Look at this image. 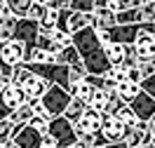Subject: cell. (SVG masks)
<instances>
[{"instance_id":"obj_24","label":"cell","mask_w":155,"mask_h":148,"mask_svg":"<svg viewBox=\"0 0 155 148\" xmlns=\"http://www.w3.org/2000/svg\"><path fill=\"white\" fill-rule=\"evenodd\" d=\"M94 85L92 82H87V80H80L78 82V87L73 89V97H78V99H82L85 104H89V99H92V94H94Z\"/></svg>"},{"instance_id":"obj_15","label":"cell","mask_w":155,"mask_h":148,"mask_svg":"<svg viewBox=\"0 0 155 148\" xmlns=\"http://www.w3.org/2000/svg\"><path fill=\"white\" fill-rule=\"evenodd\" d=\"M33 115H35L33 104H31V101H26V104H21L19 108H14V110L10 113V120L14 122V125H28Z\"/></svg>"},{"instance_id":"obj_25","label":"cell","mask_w":155,"mask_h":148,"mask_svg":"<svg viewBox=\"0 0 155 148\" xmlns=\"http://www.w3.org/2000/svg\"><path fill=\"white\" fill-rule=\"evenodd\" d=\"M125 106V101L117 97V92L113 89V92H108V104H106V108H104V113L106 115H117V110Z\"/></svg>"},{"instance_id":"obj_2","label":"cell","mask_w":155,"mask_h":148,"mask_svg":"<svg viewBox=\"0 0 155 148\" xmlns=\"http://www.w3.org/2000/svg\"><path fill=\"white\" fill-rule=\"evenodd\" d=\"M31 71H35L40 78H45L49 85H59V87L68 89L71 82H68V66L61 64V61H49V64H28Z\"/></svg>"},{"instance_id":"obj_36","label":"cell","mask_w":155,"mask_h":148,"mask_svg":"<svg viewBox=\"0 0 155 148\" xmlns=\"http://www.w3.org/2000/svg\"><path fill=\"white\" fill-rule=\"evenodd\" d=\"M148 132H150V134L155 136V115H153L150 120H148Z\"/></svg>"},{"instance_id":"obj_20","label":"cell","mask_w":155,"mask_h":148,"mask_svg":"<svg viewBox=\"0 0 155 148\" xmlns=\"http://www.w3.org/2000/svg\"><path fill=\"white\" fill-rule=\"evenodd\" d=\"M85 110H87V104H85L82 99H78V97H71V104L66 106L64 115H66V118L71 120V122H75V120L80 118V115H82Z\"/></svg>"},{"instance_id":"obj_21","label":"cell","mask_w":155,"mask_h":148,"mask_svg":"<svg viewBox=\"0 0 155 148\" xmlns=\"http://www.w3.org/2000/svg\"><path fill=\"white\" fill-rule=\"evenodd\" d=\"M35 0H5V5H7V10L14 14V17H28V10L31 5H33Z\"/></svg>"},{"instance_id":"obj_9","label":"cell","mask_w":155,"mask_h":148,"mask_svg":"<svg viewBox=\"0 0 155 148\" xmlns=\"http://www.w3.org/2000/svg\"><path fill=\"white\" fill-rule=\"evenodd\" d=\"M127 106L136 113V118H139V120H146V122L155 115V97H153V94H148V92H143V89H141Z\"/></svg>"},{"instance_id":"obj_35","label":"cell","mask_w":155,"mask_h":148,"mask_svg":"<svg viewBox=\"0 0 155 148\" xmlns=\"http://www.w3.org/2000/svg\"><path fill=\"white\" fill-rule=\"evenodd\" d=\"M104 148H129L125 143V141H115V143H108V146H104Z\"/></svg>"},{"instance_id":"obj_30","label":"cell","mask_w":155,"mask_h":148,"mask_svg":"<svg viewBox=\"0 0 155 148\" xmlns=\"http://www.w3.org/2000/svg\"><path fill=\"white\" fill-rule=\"evenodd\" d=\"M106 78L113 82H122V80H127V68L125 66H110L106 71Z\"/></svg>"},{"instance_id":"obj_12","label":"cell","mask_w":155,"mask_h":148,"mask_svg":"<svg viewBox=\"0 0 155 148\" xmlns=\"http://www.w3.org/2000/svg\"><path fill=\"white\" fill-rule=\"evenodd\" d=\"M28 68H31V66H28ZM47 87H49V82H47L45 78H40L35 71H33V73H31V78L26 80L24 85H21V89L26 92L28 101H35V99H40L45 92H47Z\"/></svg>"},{"instance_id":"obj_1","label":"cell","mask_w":155,"mask_h":148,"mask_svg":"<svg viewBox=\"0 0 155 148\" xmlns=\"http://www.w3.org/2000/svg\"><path fill=\"white\" fill-rule=\"evenodd\" d=\"M24 54H26V45L17 38L2 40L0 42V73L5 78H12L14 66L24 64Z\"/></svg>"},{"instance_id":"obj_8","label":"cell","mask_w":155,"mask_h":148,"mask_svg":"<svg viewBox=\"0 0 155 148\" xmlns=\"http://www.w3.org/2000/svg\"><path fill=\"white\" fill-rule=\"evenodd\" d=\"M42 132L35 129L33 125H14V134H12V141L19 143L21 148H40V141H42Z\"/></svg>"},{"instance_id":"obj_11","label":"cell","mask_w":155,"mask_h":148,"mask_svg":"<svg viewBox=\"0 0 155 148\" xmlns=\"http://www.w3.org/2000/svg\"><path fill=\"white\" fill-rule=\"evenodd\" d=\"M38 33H40V21H33V19H28V17H21V19L17 21L14 38L21 40L26 47L35 45V40H38Z\"/></svg>"},{"instance_id":"obj_13","label":"cell","mask_w":155,"mask_h":148,"mask_svg":"<svg viewBox=\"0 0 155 148\" xmlns=\"http://www.w3.org/2000/svg\"><path fill=\"white\" fill-rule=\"evenodd\" d=\"M115 24H117V14L108 5L97 7V10L92 12V26L94 28H113Z\"/></svg>"},{"instance_id":"obj_22","label":"cell","mask_w":155,"mask_h":148,"mask_svg":"<svg viewBox=\"0 0 155 148\" xmlns=\"http://www.w3.org/2000/svg\"><path fill=\"white\" fill-rule=\"evenodd\" d=\"M106 104H108V92H106V89H101V87H97L87 106H89V108H94V110H99V113H104Z\"/></svg>"},{"instance_id":"obj_38","label":"cell","mask_w":155,"mask_h":148,"mask_svg":"<svg viewBox=\"0 0 155 148\" xmlns=\"http://www.w3.org/2000/svg\"><path fill=\"white\" fill-rule=\"evenodd\" d=\"M38 2H42V5H52V0H38Z\"/></svg>"},{"instance_id":"obj_18","label":"cell","mask_w":155,"mask_h":148,"mask_svg":"<svg viewBox=\"0 0 155 148\" xmlns=\"http://www.w3.org/2000/svg\"><path fill=\"white\" fill-rule=\"evenodd\" d=\"M104 52H106L110 66H122V61H125V45H120V42H108V45H104Z\"/></svg>"},{"instance_id":"obj_14","label":"cell","mask_w":155,"mask_h":148,"mask_svg":"<svg viewBox=\"0 0 155 148\" xmlns=\"http://www.w3.org/2000/svg\"><path fill=\"white\" fill-rule=\"evenodd\" d=\"M115 92H117V97L122 99L125 104H129V101L141 92V85H139V82H132V80H122V82L115 85Z\"/></svg>"},{"instance_id":"obj_17","label":"cell","mask_w":155,"mask_h":148,"mask_svg":"<svg viewBox=\"0 0 155 148\" xmlns=\"http://www.w3.org/2000/svg\"><path fill=\"white\" fill-rule=\"evenodd\" d=\"M59 14H61V10H59V7L47 5V7H45V14H42V19H40V28H42V31L59 28Z\"/></svg>"},{"instance_id":"obj_33","label":"cell","mask_w":155,"mask_h":148,"mask_svg":"<svg viewBox=\"0 0 155 148\" xmlns=\"http://www.w3.org/2000/svg\"><path fill=\"white\" fill-rule=\"evenodd\" d=\"M127 80H132V82H139L141 85V80H143V73L139 66H132V68H127Z\"/></svg>"},{"instance_id":"obj_39","label":"cell","mask_w":155,"mask_h":148,"mask_svg":"<svg viewBox=\"0 0 155 148\" xmlns=\"http://www.w3.org/2000/svg\"><path fill=\"white\" fill-rule=\"evenodd\" d=\"M66 148H80V146H78V141H75V143H71V146H66Z\"/></svg>"},{"instance_id":"obj_31","label":"cell","mask_w":155,"mask_h":148,"mask_svg":"<svg viewBox=\"0 0 155 148\" xmlns=\"http://www.w3.org/2000/svg\"><path fill=\"white\" fill-rule=\"evenodd\" d=\"M45 7H47V5H42V2H38V0H35V2L31 5V10H28V19L40 21V19H42V14H45Z\"/></svg>"},{"instance_id":"obj_41","label":"cell","mask_w":155,"mask_h":148,"mask_svg":"<svg viewBox=\"0 0 155 148\" xmlns=\"http://www.w3.org/2000/svg\"><path fill=\"white\" fill-rule=\"evenodd\" d=\"M0 75H2V73H0Z\"/></svg>"},{"instance_id":"obj_6","label":"cell","mask_w":155,"mask_h":148,"mask_svg":"<svg viewBox=\"0 0 155 148\" xmlns=\"http://www.w3.org/2000/svg\"><path fill=\"white\" fill-rule=\"evenodd\" d=\"M101 120H104V113H99V110H94V108H89V106H87V110L73 122V129H75L78 136L97 134L99 129H101Z\"/></svg>"},{"instance_id":"obj_3","label":"cell","mask_w":155,"mask_h":148,"mask_svg":"<svg viewBox=\"0 0 155 148\" xmlns=\"http://www.w3.org/2000/svg\"><path fill=\"white\" fill-rule=\"evenodd\" d=\"M71 92L64 87H59V85H49L47 92L40 97V101H42V106H45V110H47L52 118H57V115H64V110H66V106L71 104Z\"/></svg>"},{"instance_id":"obj_16","label":"cell","mask_w":155,"mask_h":148,"mask_svg":"<svg viewBox=\"0 0 155 148\" xmlns=\"http://www.w3.org/2000/svg\"><path fill=\"white\" fill-rule=\"evenodd\" d=\"M17 21H19V17H14V14H0V42L14 38Z\"/></svg>"},{"instance_id":"obj_23","label":"cell","mask_w":155,"mask_h":148,"mask_svg":"<svg viewBox=\"0 0 155 148\" xmlns=\"http://www.w3.org/2000/svg\"><path fill=\"white\" fill-rule=\"evenodd\" d=\"M117 118H120V122H122L127 129H134L136 125H139V118H136V113L129 108L127 104H125V106H122L120 110H117Z\"/></svg>"},{"instance_id":"obj_10","label":"cell","mask_w":155,"mask_h":148,"mask_svg":"<svg viewBox=\"0 0 155 148\" xmlns=\"http://www.w3.org/2000/svg\"><path fill=\"white\" fill-rule=\"evenodd\" d=\"M146 24H115L113 28H108V38L110 42H120V45H132L136 40V33L143 28Z\"/></svg>"},{"instance_id":"obj_19","label":"cell","mask_w":155,"mask_h":148,"mask_svg":"<svg viewBox=\"0 0 155 148\" xmlns=\"http://www.w3.org/2000/svg\"><path fill=\"white\" fill-rule=\"evenodd\" d=\"M57 61L66 64V66H85V64H82V57L78 54V49L73 47V45H68V47L61 49L57 54Z\"/></svg>"},{"instance_id":"obj_40","label":"cell","mask_w":155,"mask_h":148,"mask_svg":"<svg viewBox=\"0 0 155 148\" xmlns=\"http://www.w3.org/2000/svg\"><path fill=\"white\" fill-rule=\"evenodd\" d=\"M153 19H155V2H153Z\"/></svg>"},{"instance_id":"obj_34","label":"cell","mask_w":155,"mask_h":148,"mask_svg":"<svg viewBox=\"0 0 155 148\" xmlns=\"http://www.w3.org/2000/svg\"><path fill=\"white\" fill-rule=\"evenodd\" d=\"M78 146H80V148H94V134L78 136Z\"/></svg>"},{"instance_id":"obj_7","label":"cell","mask_w":155,"mask_h":148,"mask_svg":"<svg viewBox=\"0 0 155 148\" xmlns=\"http://www.w3.org/2000/svg\"><path fill=\"white\" fill-rule=\"evenodd\" d=\"M127 132H129V129L120 122V118H117V115H106V113H104V120H101V129H99V134L106 139L108 143L125 141Z\"/></svg>"},{"instance_id":"obj_29","label":"cell","mask_w":155,"mask_h":148,"mask_svg":"<svg viewBox=\"0 0 155 148\" xmlns=\"http://www.w3.org/2000/svg\"><path fill=\"white\" fill-rule=\"evenodd\" d=\"M68 2H71V10H75V12L92 14V12L97 10V0H68Z\"/></svg>"},{"instance_id":"obj_28","label":"cell","mask_w":155,"mask_h":148,"mask_svg":"<svg viewBox=\"0 0 155 148\" xmlns=\"http://www.w3.org/2000/svg\"><path fill=\"white\" fill-rule=\"evenodd\" d=\"M141 59H139V54H136V47L134 42L132 45H125V61H122V66L125 68H132V66H139Z\"/></svg>"},{"instance_id":"obj_27","label":"cell","mask_w":155,"mask_h":148,"mask_svg":"<svg viewBox=\"0 0 155 148\" xmlns=\"http://www.w3.org/2000/svg\"><path fill=\"white\" fill-rule=\"evenodd\" d=\"M143 0H108V7L115 12H125V10H132V7H136V5H141Z\"/></svg>"},{"instance_id":"obj_37","label":"cell","mask_w":155,"mask_h":148,"mask_svg":"<svg viewBox=\"0 0 155 148\" xmlns=\"http://www.w3.org/2000/svg\"><path fill=\"white\" fill-rule=\"evenodd\" d=\"M0 14H12V12L7 10V5H5V0H0Z\"/></svg>"},{"instance_id":"obj_5","label":"cell","mask_w":155,"mask_h":148,"mask_svg":"<svg viewBox=\"0 0 155 148\" xmlns=\"http://www.w3.org/2000/svg\"><path fill=\"white\" fill-rule=\"evenodd\" d=\"M73 47L78 49V54H80L82 61H85L87 57L101 52L104 45H101V40H99V35H97V28H94V26H87V28L73 33Z\"/></svg>"},{"instance_id":"obj_26","label":"cell","mask_w":155,"mask_h":148,"mask_svg":"<svg viewBox=\"0 0 155 148\" xmlns=\"http://www.w3.org/2000/svg\"><path fill=\"white\" fill-rule=\"evenodd\" d=\"M12 134H14V122L10 118H0V143L5 146L7 141H12Z\"/></svg>"},{"instance_id":"obj_32","label":"cell","mask_w":155,"mask_h":148,"mask_svg":"<svg viewBox=\"0 0 155 148\" xmlns=\"http://www.w3.org/2000/svg\"><path fill=\"white\" fill-rule=\"evenodd\" d=\"M139 68H141V73H143V78H148V75H153L155 73V59H146L139 64Z\"/></svg>"},{"instance_id":"obj_4","label":"cell","mask_w":155,"mask_h":148,"mask_svg":"<svg viewBox=\"0 0 155 148\" xmlns=\"http://www.w3.org/2000/svg\"><path fill=\"white\" fill-rule=\"evenodd\" d=\"M47 134L57 141L59 148H66V146H71V143L78 141V134H75V129H73V122H71L66 115H57V118L49 120Z\"/></svg>"}]
</instances>
